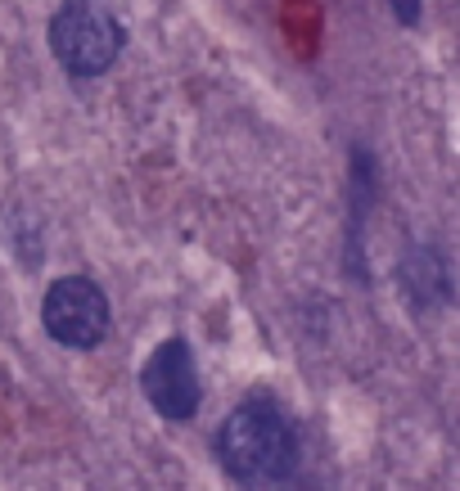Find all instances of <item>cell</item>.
<instances>
[{
	"instance_id": "4",
	"label": "cell",
	"mask_w": 460,
	"mask_h": 491,
	"mask_svg": "<svg viewBox=\"0 0 460 491\" xmlns=\"http://www.w3.org/2000/svg\"><path fill=\"white\" fill-rule=\"evenodd\" d=\"M140 388H145V401L163 415V419H190L199 410V365H194V352L185 338H167L154 347V356L145 361L140 370Z\"/></svg>"
},
{
	"instance_id": "3",
	"label": "cell",
	"mask_w": 460,
	"mask_h": 491,
	"mask_svg": "<svg viewBox=\"0 0 460 491\" xmlns=\"http://www.w3.org/2000/svg\"><path fill=\"white\" fill-rule=\"evenodd\" d=\"M41 320L55 343L91 352L109 334V298L100 293V284H91L82 275H64L50 284V293L41 302Z\"/></svg>"
},
{
	"instance_id": "2",
	"label": "cell",
	"mask_w": 460,
	"mask_h": 491,
	"mask_svg": "<svg viewBox=\"0 0 460 491\" xmlns=\"http://www.w3.org/2000/svg\"><path fill=\"white\" fill-rule=\"evenodd\" d=\"M50 50L64 64V73L100 77L122 50V28L95 0H68L50 19Z\"/></svg>"
},
{
	"instance_id": "5",
	"label": "cell",
	"mask_w": 460,
	"mask_h": 491,
	"mask_svg": "<svg viewBox=\"0 0 460 491\" xmlns=\"http://www.w3.org/2000/svg\"><path fill=\"white\" fill-rule=\"evenodd\" d=\"M388 5H392V14H397L406 28H415V23H419V0H388Z\"/></svg>"
},
{
	"instance_id": "1",
	"label": "cell",
	"mask_w": 460,
	"mask_h": 491,
	"mask_svg": "<svg viewBox=\"0 0 460 491\" xmlns=\"http://www.w3.org/2000/svg\"><path fill=\"white\" fill-rule=\"evenodd\" d=\"M217 460L244 487L284 482L298 464V437L271 401H244L217 433Z\"/></svg>"
}]
</instances>
